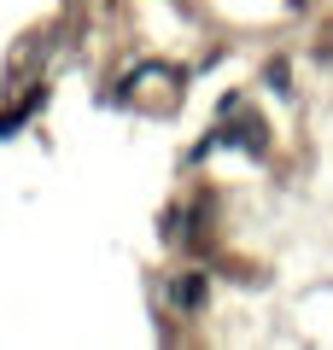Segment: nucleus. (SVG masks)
Wrapping results in <instances>:
<instances>
[{"instance_id":"1","label":"nucleus","mask_w":333,"mask_h":350,"mask_svg":"<svg viewBox=\"0 0 333 350\" xmlns=\"http://www.w3.org/2000/svg\"><path fill=\"white\" fill-rule=\"evenodd\" d=\"M199 298H205V280H182V286H175V304H199Z\"/></svg>"}]
</instances>
